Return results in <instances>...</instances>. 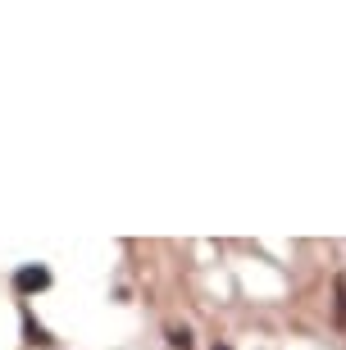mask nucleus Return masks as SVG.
<instances>
[{
	"label": "nucleus",
	"mask_w": 346,
	"mask_h": 350,
	"mask_svg": "<svg viewBox=\"0 0 346 350\" xmlns=\"http://www.w3.org/2000/svg\"><path fill=\"white\" fill-rule=\"evenodd\" d=\"M337 323L346 327V278H337Z\"/></svg>",
	"instance_id": "2"
},
{
	"label": "nucleus",
	"mask_w": 346,
	"mask_h": 350,
	"mask_svg": "<svg viewBox=\"0 0 346 350\" xmlns=\"http://www.w3.org/2000/svg\"><path fill=\"white\" fill-rule=\"evenodd\" d=\"M18 291H41V286H51V273L46 269H18Z\"/></svg>",
	"instance_id": "1"
}]
</instances>
